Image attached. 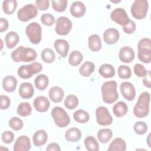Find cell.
<instances>
[{
	"label": "cell",
	"instance_id": "obj_1",
	"mask_svg": "<svg viewBox=\"0 0 151 151\" xmlns=\"http://www.w3.org/2000/svg\"><path fill=\"white\" fill-rule=\"evenodd\" d=\"M150 100V94L148 92L145 91L140 94L133 109V114L136 117L143 118L148 115Z\"/></svg>",
	"mask_w": 151,
	"mask_h": 151
},
{
	"label": "cell",
	"instance_id": "obj_2",
	"mask_svg": "<svg viewBox=\"0 0 151 151\" xmlns=\"http://www.w3.org/2000/svg\"><path fill=\"white\" fill-rule=\"evenodd\" d=\"M11 58L16 63L30 62L36 59L37 52L33 48L19 46L12 52Z\"/></svg>",
	"mask_w": 151,
	"mask_h": 151
},
{
	"label": "cell",
	"instance_id": "obj_3",
	"mask_svg": "<svg viewBox=\"0 0 151 151\" xmlns=\"http://www.w3.org/2000/svg\"><path fill=\"white\" fill-rule=\"evenodd\" d=\"M117 83L115 81H107L101 86V91L103 100L109 104L115 102L119 98L117 91Z\"/></svg>",
	"mask_w": 151,
	"mask_h": 151
},
{
	"label": "cell",
	"instance_id": "obj_4",
	"mask_svg": "<svg viewBox=\"0 0 151 151\" xmlns=\"http://www.w3.org/2000/svg\"><path fill=\"white\" fill-rule=\"evenodd\" d=\"M51 116L55 124L60 127L67 126L70 122V118L67 112L63 108L56 106L51 110Z\"/></svg>",
	"mask_w": 151,
	"mask_h": 151
},
{
	"label": "cell",
	"instance_id": "obj_5",
	"mask_svg": "<svg viewBox=\"0 0 151 151\" xmlns=\"http://www.w3.org/2000/svg\"><path fill=\"white\" fill-rule=\"evenodd\" d=\"M42 66L41 63L34 62L28 65H22L18 68V75L22 78L27 79L32 77V75L41 71Z\"/></svg>",
	"mask_w": 151,
	"mask_h": 151
},
{
	"label": "cell",
	"instance_id": "obj_6",
	"mask_svg": "<svg viewBox=\"0 0 151 151\" xmlns=\"http://www.w3.org/2000/svg\"><path fill=\"white\" fill-rule=\"evenodd\" d=\"M149 4L146 0H135L131 6V13L137 19H142L146 17L148 11Z\"/></svg>",
	"mask_w": 151,
	"mask_h": 151
},
{
	"label": "cell",
	"instance_id": "obj_7",
	"mask_svg": "<svg viewBox=\"0 0 151 151\" xmlns=\"http://www.w3.org/2000/svg\"><path fill=\"white\" fill-rule=\"evenodd\" d=\"M42 29L41 25L36 22H33L28 24L25 28V33L29 41L34 44H39L41 40Z\"/></svg>",
	"mask_w": 151,
	"mask_h": 151
},
{
	"label": "cell",
	"instance_id": "obj_8",
	"mask_svg": "<svg viewBox=\"0 0 151 151\" xmlns=\"http://www.w3.org/2000/svg\"><path fill=\"white\" fill-rule=\"evenodd\" d=\"M38 14L37 7L32 4H27L17 12V18L22 22H27L32 18H35Z\"/></svg>",
	"mask_w": 151,
	"mask_h": 151
},
{
	"label": "cell",
	"instance_id": "obj_9",
	"mask_svg": "<svg viewBox=\"0 0 151 151\" xmlns=\"http://www.w3.org/2000/svg\"><path fill=\"white\" fill-rule=\"evenodd\" d=\"M72 28L71 20L65 17H60L55 21V31L60 35H66L69 34Z\"/></svg>",
	"mask_w": 151,
	"mask_h": 151
},
{
	"label": "cell",
	"instance_id": "obj_10",
	"mask_svg": "<svg viewBox=\"0 0 151 151\" xmlns=\"http://www.w3.org/2000/svg\"><path fill=\"white\" fill-rule=\"evenodd\" d=\"M96 120L101 126H108L112 123L113 118L108 109L104 106H100L96 110Z\"/></svg>",
	"mask_w": 151,
	"mask_h": 151
},
{
	"label": "cell",
	"instance_id": "obj_11",
	"mask_svg": "<svg viewBox=\"0 0 151 151\" xmlns=\"http://www.w3.org/2000/svg\"><path fill=\"white\" fill-rule=\"evenodd\" d=\"M110 18L112 21L122 26L126 25L130 20L126 11L122 8L113 9L110 14Z\"/></svg>",
	"mask_w": 151,
	"mask_h": 151
},
{
	"label": "cell",
	"instance_id": "obj_12",
	"mask_svg": "<svg viewBox=\"0 0 151 151\" xmlns=\"http://www.w3.org/2000/svg\"><path fill=\"white\" fill-rule=\"evenodd\" d=\"M120 89L122 96L127 100L132 101L135 98L136 90L134 86L131 83L128 81L122 83Z\"/></svg>",
	"mask_w": 151,
	"mask_h": 151
},
{
	"label": "cell",
	"instance_id": "obj_13",
	"mask_svg": "<svg viewBox=\"0 0 151 151\" xmlns=\"http://www.w3.org/2000/svg\"><path fill=\"white\" fill-rule=\"evenodd\" d=\"M31 142L29 138L25 135L19 136L14 145V151H27L31 148Z\"/></svg>",
	"mask_w": 151,
	"mask_h": 151
},
{
	"label": "cell",
	"instance_id": "obj_14",
	"mask_svg": "<svg viewBox=\"0 0 151 151\" xmlns=\"http://www.w3.org/2000/svg\"><path fill=\"white\" fill-rule=\"evenodd\" d=\"M120 34L117 29L113 28L107 29L103 33V38L104 41L109 45L114 44L118 41Z\"/></svg>",
	"mask_w": 151,
	"mask_h": 151
},
{
	"label": "cell",
	"instance_id": "obj_15",
	"mask_svg": "<svg viewBox=\"0 0 151 151\" xmlns=\"http://www.w3.org/2000/svg\"><path fill=\"white\" fill-rule=\"evenodd\" d=\"M135 54L134 50L129 46L121 48L119 53V57L121 61L125 63H131L134 58Z\"/></svg>",
	"mask_w": 151,
	"mask_h": 151
},
{
	"label": "cell",
	"instance_id": "obj_16",
	"mask_svg": "<svg viewBox=\"0 0 151 151\" xmlns=\"http://www.w3.org/2000/svg\"><path fill=\"white\" fill-rule=\"evenodd\" d=\"M50 105L49 100L45 96L37 97L34 101V109L39 112H45L48 110Z\"/></svg>",
	"mask_w": 151,
	"mask_h": 151
},
{
	"label": "cell",
	"instance_id": "obj_17",
	"mask_svg": "<svg viewBox=\"0 0 151 151\" xmlns=\"http://www.w3.org/2000/svg\"><path fill=\"white\" fill-rule=\"evenodd\" d=\"M54 46L56 51L63 58L67 57L70 47L68 41L63 39H57L55 41Z\"/></svg>",
	"mask_w": 151,
	"mask_h": 151
},
{
	"label": "cell",
	"instance_id": "obj_18",
	"mask_svg": "<svg viewBox=\"0 0 151 151\" xmlns=\"http://www.w3.org/2000/svg\"><path fill=\"white\" fill-rule=\"evenodd\" d=\"M18 92L22 99H27L32 97L34 93V89L33 86L30 83L25 82L21 84Z\"/></svg>",
	"mask_w": 151,
	"mask_h": 151
},
{
	"label": "cell",
	"instance_id": "obj_19",
	"mask_svg": "<svg viewBox=\"0 0 151 151\" xmlns=\"http://www.w3.org/2000/svg\"><path fill=\"white\" fill-rule=\"evenodd\" d=\"M86 10L84 4L80 1L74 2L70 8L71 14L76 18H80L83 17L85 14Z\"/></svg>",
	"mask_w": 151,
	"mask_h": 151
},
{
	"label": "cell",
	"instance_id": "obj_20",
	"mask_svg": "<svg viewBox=\"0 0 151 151\" xmlns=\"http://www.w3.org/2000/svg\"><path fill=\"white\" fill-rule=\"evenodd\" d=\"M48 139L47 132L42 129L36 131L32 136L33 143L35 146L38 147L45 145Z\"/></svg>",
	"mask_w": 151,
	"mask_h": 151
},
{
	"label": "cell",
	"instance_id": "obj_21",
	"mask_svg": "<svg viewBox=\"0 0 151 151\" xmlns=\"http://www.w3.org/2000/svg\"><path fill=\"white\" fill-rule=\"evenodd\" d=\"M4 90L7 92H13L17 86V80L12 76H7L5 77L2 82Z\"/></svg>",
	"mask_w": 151,
	"mask_h": 151
},
{
	"label": "cell",
	"instance_id": "obj_22",
	"mask_svg": "<svg viewBox=\"0 0 151 151\" xmlns=\"http://www.w3.org/2000/svg\"><path fill=\"white\" fill-rule=\"evenodd\" d=\"M64 93L63 90L58 86H54L51 87L48 92L50 99L54 103H60L64 97Z\"/></svg>",
	"mask_w": 151,
	"mask_h": 151
},
{
	"label": "cell",
	"instance_id": "obj_23",
	"mask_svg": "<svg viewBox=\"0 0 151 151\" xmlns=\"http://www.w3.org/2000/svg\"><path fill=\"white\" fill-rule=\"evenodd\" d=\"M5 40L7 48L12 49L18 43L19 41V37L16 32L10 31L6 34Z\"/></svg>",
	"mask_w": 151,
	"mask_h": 151
},
{
	"label": "cell",
	"instance_id": "obj_24",
	"mask_svg": "<svg viewBox=\"0 0 151 151\" xmlns=\"http://www.w3.org/2000/svg\"><path fill=\"white\" fill-rule=\"evenodd\" d=\"M81 137V131L76 127H71L68 129L65 133V138L67 141L77 142Z\"/></svg>",
	"mask_w": 151,
	"mask_h": 151
},
{
	"label": "cell",
	"instance_id": "obj_25",
	"mask_svg": "<svg viewBox=\"0 0 151 151\" xmlns=\"http://www.w3.org/2000/svg\"><path fill=\"white\" fill-rule=\"evenodd\" d=\"M99 74L105 78H111L115 75L114 67L109 64H103L99 68Z\"/></svg>",
	"mask_w": 151,
	"mask_h": 151
},
{
	"label": "cell",
	"instance_id": "obj_26",
	"mask_svg": "<svg viewBox=\"0 0 151 151\" xmlns=\"http://www.w3.org/2000/svg\"><path fill=\"white\" fill-rule=\"evenodd\" d=\"M88 44L89 49L92 51H98L101 48V41L97 34H93L88 37Z\"/></svg>",
	"mask_w": 151,
	"mask_h": 151
},
{
	"label": "cell",
	"instance_id": "obj_27",
	"mask_svg": "<svg viewBox=\"0 0 151 151\" xmlns=\"http://www.w3.org/2000/svg\"><path fill=\"white\" fill-rule=\"evenodd\" d=\"M128 111V107L126 103L124 101H120L113 107V112L117 117H121L126 114Z\"/></svg>",
	"mask_w": 151,
	"mask_h": 151
},
{
	"label": "cell",
	"instance_id": "obj_28",
	"mask_svg": "<svg viewBox=\"0 0 151 151\" xmlns=\"http://www.w3.org/2000/svg\"><path fill=\"white\" fill-rule=\"evenodd\" d=\"M126 149L125 141L122 138H115L110 144L108 151H124Z\"/></svg>",
	"mask_w": 151,
	"mask_h": 151
},
{
	"label": "cell",
	"instance_id": "obj_29",
	"mask_svg": "<svg viewBox=\"0 0 151 151\" xmlns=\"http://www.w3.org/2000/svg\"><path fill=\"white\" fill-rule=\"evenodd\" d=\"M95 65L91 61H85L79 68V73L83 77H89L94 71Z\"/></svg>",
	"mask_w": 151,
	"mask_h": 151
},
{
	"label": "cell",
	"instance_id": "obj_30",
	"mask_svg": "<svg viewBox=\"0 0 151 151\" xmlns=\"http://www.w3.org/2000/svg\"><path fill=\"white\" fill-rule=\"evenodd\" d=\"M49 83L48 77L43 74H41L38 75L35 78L34 84L35 87L40 90H45Z\"/></svg>",
	"mask_w": 151,
	"mask_h": 151
},
{
	"label": "cell",
	"instance_id": "obj_31",
	"mask_svg": "<svg viewBox=\"0 0 151 151\" xmlns=\"http://www.w3.org/2000/svg\"><path fill=\"white\" fill-rule=\"evenodd\" d=\"M113 136L112 131L110 129H102L97 133V138L101 143H107Z\"/></svg>",
	"mask_w": 151,
	"mask_h": 151
},
{
	"label": "cell",
	"instance_id": "obj_32",
	"mask_svg": "<svg viewBox=\"0 0 151 151\" xmlns=\"http://www.w3.org/2000/svg\"><path fill=\"white\" fill-rule=\"evenodd\" d=\"M84 143L87 150L89 151L99 150V143L95 137L92 136H87L84 139Z\"/></svg>",
	"mask_w": 151,
	"mask_h": 151
},
{
	"label": "cell",
	"instance_id": "obj_33",
	"mask_svg": "<svg viewBox=\"0 0 151 151\" xmlns=\"http://www.w3.org/2000/svg\"><path fill=\"white\" fill-rule=\"evenodd\" d=\"M83 59L82 54L79 51L74 50L69 55L68 63L72 66H77L81 63Z\"/></svg>",
	"mask_w": 151,
	"mask_h": 151
},
{
	"label": "cell",
	"instance_id": "obj_34",
	"mask_svg": "<svg viewBox=\"0 0 151 151\" xmlns=\"http://www.w3.org/2000/svg\"><path fill=\"white\" fill-rule=\"evenodd\" d=\"M137 57L144 63H149L151 61V48H142L138 49Z\"/></svg>",
	"mask_w": 151,
	"mask_h": 151
},
{
	"label": "cell",
	"instance_id": "obj_35",
	"mask_svg": "<svg viewBox=\"0 0 151 151\" xmlns=\"http://www.w3.org/2000/svg\"><path fill=\"white\" fill-rule=\"evenodd\" d=\"M17 6V2L15 0H5L2 2L3 11L8 15L12 14Z\"/></svg>",
	"mask_w": 151,
	"mask_h": 151
},
{
	"label": "cell",
	"instance_id": "obj_36",
	"mask_svg": "<svg viewBox=\"0 0 151 151\" xmlns=\"http://www.w3.org/2000/svg\"><path fill=\"white\" fill-rule=\"evenodd\" d=\"M32 108L30 104L28 102H21L17 107V113L21 116L26 117L31 114Z\"/></svg>",
	"mask_w": 151,
	"mask_h": 151
},
{
	"label": "cell",
	"instance_id": "obj_37",
	"mask_svg": "<svg viewBox=\"0 0 151 151\" xmlns=\"http://www.w3.org/2000/svg\"><path fill=\"white\" fill-rule=\"evenodd\" d=\"M73 117L76 122L80 123H84L89 120L90 116L86 111L80 109L74 111Z\"/></svg>",
	"mask_w": 151,
	"mask_h": 151
},
{
	"label": "cell",
	"instance_id": "obj_38",
	"mask_svg": "<svg viewBox=\"0 0 151 151\" xmlns=\"http://www.w3.org/2000/svg\"><path fill=\"white\" fill-rule=\"evenodd\" d=\"M41 59L45 63H52L55 58V55L54 52L50 48H44L41 54Z\"/></svg>",
	"mask_w": 151,
	"mask_h": 151
},
{
	"label": "cell",
	"instance_id": "obj_39",
	"mask_svg": "<svg viewBox=\"0 0 151 151\" xmlns=\"http://www.w3.org/2000/svg\"><path fill=\"white\" fill-rule=\"evenodd\" d=\"M78 104V99L74 94H69L66 96L64 100V105L69 110L74 109Z\"/></svg>",
	"mask_w": 151,
	"mask_h": 151
},
{
	"label": "cell",
	"instance_id": "obj_40",
	"mask_svg": "<svg viewBox=\"0 0 151 151\" xmlns=\"http://www.w3.org/2000/svg\"><path fill=\"white\" fill-rule=\"evenodd\" d=\"M52 7L57 12H64L67 6L68 1L67 0H53L51 1Z\"/></svg>",
	"mask_w": 151,
	"mask_h": 151
},
{
	"label": "cell",
	"instance_id": "obj_41",
	"mask_svg": "<svg viewBox=\"0 0 151 151\" xmlns=\"http://www.w3.org/2000/svg\"><path fill=\"white\" fill-rule=\"evenodd\" d=\"M118 76L120 78L128 79L132 76L131 69L125 65H121L118 68Z\"/></svg>",
	"mask_w": 151,
	"mask_h": 151
},
{
	"label": "cell",
	"instance_id": "obj_42",
	"mask_svg": "<svg viewBox=\"0 0 151 151\" xmlns=\"http://www.w3.org/2000/svg\"><path fill=\"white\" fill-rule=\"evenodd\" d=\"M8 124H9V127L12 129L16 130V131L21 130L22 128L23 125H24L22 120L17 117H12L9 120Z\"/></svg>",
	"mask_w": 151,
	"mask_h": 151
},
{
	"label": "cell",
	"instance_id": "obj_43",
	"mask_svg": "<svg viewBox=\"0 0 151 151\" xmlns=\"http://www.w3.org/2000/svg\"><path fill=\"white\" fill-rule=\"evenodd\" d=\"M148 127L146 123L144 122H141L139 121L137 122L134 124V132L140 135L144 134L146 133Z\"/></svg>",
	"mask_w": 151,
	"mask_h": 151
},
{
	"label": "cell",
	"instance_id": "obj_44",
	"mask_svg": "<svg viewBox=\"0 0 151 151\" xmlns=\"http://www.w3.org/2000/svg\"><path fill=\"white\" fill-rule=\"evenodd\" d=\"M41 21L46 26H51L55 22V18L52 14L50 13H45L41 15Z\"/></svg>",
	"mask_w": 151,
	"mask_h": 151
},
{
	"label": "cell",
	"instance_id": "obj_45",
	"mask_svg": "<svg viewBox=\"0 0 151 151\" xmlns=\"http://www.w3.org/2000/svg\"><path fill=\"white\" fill-rule=\"evenodd\" d=\"M134 74L139 77H144L146 73H147V70L145 68V67L140 64H136L134 66Z\"/></svg>",
	"mask_w": 151,
	"mask_h": 151
},
{
	"label": "cell",
	"instance_id": "obj_46",
	"mask_svg": "<svg viewBox=\"0 0 151 151\" xmlns=\"http://www.w3.org/2000/svg\"><path fill=\"white\" fill-rule=\"evenodd\" d=\"M1 139L5 143H11L14 139V134L13 132L9 130H6L4 131L1 135Z\"/></svg>",
	"mask_w": 151,
	"mask_h": 151
},
{
	"label": "cell",
	"instance_id": "obj_47",
	"mask_svg": "<svg viewBox=\"0 0 151 151\" xmlns=\"http://www.w3.org/2000/svg\"><path fill=\"white\" fill-rule=\"evenodd\" d=\"M122 29L126 34H132L136 30V24L134 21L130 19L126 25L122 26Z\"/></svg>",
	"mask_w": 151,
	"mask_h": 151
},
{
	"label": "cell",
	"instance_id": "obj_48",
	"mask_svg": "<svg viewBox=\"0 0 151 151\" xmlns=\"http://www.w3.org/2000/svg\"><path fill=\"white\" fill-rule=\"evenodd\" d=\"M35 5L37 9L45 11L49 8L50 2L48 0H37L35 1Z\"/></svg>",
	"mask_w": 151,
	"mask_h": 151
},
{
	"label": "cell",
	"instance_id": "obj_49",
	"mask_svg": "<svg viewBox=\"0 0 151 151\" xmlns=\"http://www.w3.org/2000/svg\"><path fill=\"white\" fill-rule=\"evenodd\" d=\"M0 101H1V109L5 110L8 109L11 104L10 99L5 95H1L0 96Z\"/></svg>",
	"mask_w": 151,
	"mask_h": 151
},
{
	"label": "cell",
	"instance_id": "obj_50",
	"mask_svg": "<svg viewBox=\"0 0 151 151\" xmlns=\"http://www.w3.org/2000/svg\"><path fill=\"white\" fill-rule=\"evenodd\" d=\"M142 48H151V40L148 38H144L141 39L137 44V49Z\"/></svg>",
	"mask_w": 151,
	"mask_h": 151
},
{
	"label": "cell",
	"instance_id": "obj_51",
	"mask_svg": "<svg viewBox=\"0 0 151 151\" xmlns=\"http://www.w3.org/2000/svg\"><path fill=\"white\" fill-rule=\"evenodd\" d=\"M143 83L146 87H147L148 88H150V87H151V74H150V70H147L146 74L143 77Z\"/></svg>",
	"mask_w": 151,
	"mask_h": 151
},
{
	"label": "cell",
	"instance_id": "obj_52",
	"mask_svg": "<svg viewBox=\"0 0 151 151\" xmlns=\"http://www.w3.org/2000/svg\"><path fill=\"white\" fill-rule=\"evenodd\" d=\"M8 26H9L8 21L4 18H0V32H2L7 30Z\"/></svg>",
	"mask_w": 151,
	"mask_h": 151
},
{
	"label": "cell",
	"instance_id": "obj_53",
	"mask_svg": "<svg viewBox=\"0 0 151 151\" xmlns=\"http://www.w3.org/2000/svg\"><path fill=\"white\" fill-rule=\"evenodd\" d=\"M46 150L48 151H60L61 149L57 143H51L47 146Z\"/></svg>",
	"mask_w": 151,
	"mask_h": 151
},
{
	"label": "cell",
	"instance_id": "obj_54",
	"mask_svg": "<svg viewBox=\"0 0 151 151\" xmlns=\"http://www.w3.org/2000/svg\"><path fill=\"white\" fill-rule=\"evenodd\" d=\"M150 134H149V136H148V137H147V144H148V145L149 146V147H150Z\"/></svg>",
	"mask_w": 151,
	"mask_h": 151
}]
</instances>
